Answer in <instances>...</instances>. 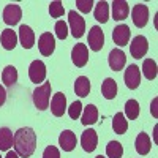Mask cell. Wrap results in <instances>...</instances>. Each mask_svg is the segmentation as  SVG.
I'll return each mask as SVG.
<instances>
[{"mask_svg": "<svg viewBox=\"0 0 158 158\" xmlns=\"http://www.w3.org/2000/svg\"><path fill=\"white\" fill-rule=\"evenodd\" d=\"M13 146H15V152L19 156H22V158L32 156L35 149H36V133L30 127L19 128L15 133Z\"/></svg>", "mask_w": 158, "mask_h": 158, "instance_id": "1", "label": "cell"}, {"mask_svg": "<svg viewBox=\"0 0 158 158\" xmlns=\"http://www.w3.org/2000/svg\"><path fill=\"white\" fill-rule=\"evenodd\" d=\"M51 101V82H44L33 90V104L38 111H44L49 108Z\"/></svg>", "mask_w": 158, "mask_h": 158, "instance_id": "2", "label": "cell"}, {"mask_svg": "<svg viewBox=\"0 0 158 158\" xmlns=\"http://www.w3.org/2000/svg\"><path fill=\"white\" fill-rule=\"evenodd\" d=\"M123 81H125V85L130 90H136L139 87V84H141V71H139L138 65H128L127 70H125V74H123Z\"/></svg>", "mask_w": 158, "mask_h": 158, "instance_id": "3", "label": "cell"}, {"mask_svg": "<svg viewBox=\"0 0 158 158\" xmlns=\"http://www.w3.org/2000/svg\"><path fill=\"white\" fill-rule=\"evenodd\" d=\"M68 24L71 27V33L74 38H81L85 32V21L81 15H77L76 11L68 13Z\"/></svg>", "mask_w": 158, "mask_h": 158, "instance_id": "4", "label": "cell"}, {"mask_svg": "<svg viewBox=\"0 0 158 158\" xmlns=\"http://www.w3.org/2000/svg\"><path fill=\"white\" fill-rule=\"evenodd\" d=\"M147 51H149V41H147V38L146 36H142V35H138L133 38V41H131L130 44V52H131V56H133L135 59H141L147 54Z\"/></svg>", "mask_w": 158, "mask_h": 158, "instance_id": "5", "label": "cell"}, {"mask_svg": "<svg viewBox=\"0 0 158 158\" xmlns=\"http://www.w3.org/2000/svg\"><path fill=\"white\" fill-rule=\"evenodd\" d=\"M29 77L35 84H40L46 79V65L41 60H33L29 67Z\"/></svg>", "mask_w": 158, "mask_h": 158, "instance_id": "6", "label": "cell"}, {"mask_svg": "<svg viewBox=\"0 0 158 158\" xmlns=\"http://www.w3.org/2000/svg\"><path fill=\"white\" fill-rule=\"evenodd\" d=\"M71 60L77 68L85 67L87 62H89V49H87V46L82 44V43L76 44L71 51Z\"/></svg>", "mask_w": 158, "mask_h": 158, "instance_id": "7", "label": "cell"}, {"mask_svg": "<svg viewBox=\"0 0 158 158\" xmlns=\"http://www.w3.org/2000/svg\"><path fill=\"white\" fill-rule=\"evenodd\" d=\"M104 46V33L101 30V27H98V25H94V27L90 29L89 32V48L92 51H101Z\"/></svg>", "mask_w": 158, "mask_h": 158, "instance_id": "8", "label": "cell"}, {"mask_svg": "<svg viewBox=\"0 0 158 158\" xmlns=\"http://www.w3.org/2000/svg\"><path fill=\"white\" fill-rule=\"evenodd\" d=\"M21 18H22V10H21L19 5L10 3V5L5 6V10H3V21H5V24L16 25L21 21Z\"/></svg>", "mask_w": 158, "mask_h": 158, "instance_id": "9", "label": "cell"}, {"mask_svg": "<svg viewBox=\"0 0 158 158\" xmlns=\"http://www.w3.org/2000/svg\"><path fill=\"white\" fill-rule=\"evenodd\" d=\"M38 48H40V52H41L43 56H51L52 52H54V49H56V38H54V35L52 33H49V32H44V33H41V36H40V40H38Z\"/></svg>", "mask_w": 158, "mask_h": 158, "instance_id": "10", "label": "cell"}, {"mask_svg": "<svg viewBox=\"0 0 158 158\" xmlns=\"http://www.w3.org/2000/svg\"><path fill=\"white\" fill-rule=\"evenodd\" d=\"M131 18L136 27H146V24L149 22V8L144 3H138L131 11Z\"/></svg>", "mask_w": 158, "mask_h": 158, "instance_id": "11", "label": "cell"}, {"mask_svg": "<svg viewBox=\"0 0 158 158\" xmlns=\"http://www.w3.org/2000/svg\"><path fill=\"white\" fill-rule=\"evenodd\" d=\"M130 36H131L130 27L125 24H118L112 30V40L117 46H127L128 41H130Z\"/></svg>", "mask_w": 158, "mask_h": 158, "instance_id": "12", "label": "cell"}, {"mask_svg": "<svg viewBox=\"0 0 158 158\" xmlns=\"http://www.w3.org/2000/svg\"><path fill=\"white\" fill-rule=\"evenodd\" d=\"M97 144H98L97 131L92 130V128L85 130L84 133H82V136H81V146H82V149L90 153V152H94L97 149Z\"/></svg>", "mask_w": 158, "mask_h": 158, "instance_id": "13", "label": "cell"}, {"mask_svg": "<svg viewBox=\"0 0 158 158\" xmlns=\"http://www.w3.org/2000/svg\"><path fill=\"white\" fill-rule=\"evenodd\" d=\"M65 111H67V98L62 92H57L51 100V112L56 117H62Z\"/></svg>", "mask_w": 158, "mask_h": 158, "instance_id": "14", "label": "cell"}, {"mask_svg": "<svg viewBox=\"0 0 158 158\" xmlns=\"http://www.w3.org/2000/svg\"><path fill=\"white\" fill-rule=\"evenodd\" d=\"M125 62H127V57L123 54L122 49H112L109 52V67L112 71H120L123 70L125 67Z\"/></svg>", "mask_w": 158, "mask_h": 158, "instance_id": "15", "label": "cell"}, {"mask_svg": "<svg viewBox=\"0 0 158 158\" xmlns=\"http://www.w3.org/2000/svg\"><path fill=\"white\" fill-rule=\"evenodd\" d=\"M77 144V139H76V135L73 133L71 130H65L63 133H60L59 136V146L62 147V150L65 152H71Z\"/></svg>", "mask_w": 158, "mask_h": 158, "instance_id": "16", "label": "cell"}, {"mask_svg": "<svg viewBox=\"0 0 158 158\" xmlns=\"http://www.w3.org/2000/svg\"><path fill=\"white\" fill-rule=\"evenodd\" d=\"M19 40H21V44L24 49H32L35 44V33L33 30L29 27V25L22 24L19 27Z\"/></svg>", "mask_w": 158, "mask_h": 158, "instance_id": "17", "label": "cell"}, {"mask_svg": "<svg viewBox=\"0 0 158 158\" xmlns=\"http://www.w3.org/2000/svg\"><path fill=\"white\" fill-rule=\"evenodd\" d=\"M130 15V6L125 0H114L112 2V18L115 21H123Z\"/></svg>", "mask_w": 158, "mask_h": 158, "instance_id": "18", "label": "cell"}, {"mask_svg": "<svg viewBox=\"0 0 158 158\" xmlns=\"http://www.w3.org/2000/svg\"><path fill=\"white\" fill-rule=\"evenodd\" d=\"M0 43H2L3 49L6 51H13L16 48V43H18V35L13 29H5L0 35Z\"/></svg>", "mask_w": 158, "mask_h": 158, "instance_id": "19", "label": "cell"}, {"mask_svg": "<svg viewBox=\"0 0 158 158\" xmlns=\"http://www.w3.org/2000/svg\"><path fill=\"white\" fill-rule=\"evenodd\" d=\"M81 122L85 127L94 125V123L98 122V109H97L95 104H87V106L84 108V112L81 115Z\"/></svg>", "mask_w": 158, "mask_h": 158, "instance_id": "20", "label": "cell"}, {"mask_svg": "<svg viewBox=\"0 0 158 158\" xmlns=\"http://www.w3.org/2000/svg\"><path fill=\"white\" fill-rule=\"evenodd\" d=\"M13 139H15V135L10 128H0V152H8L13 147Z\"/></svg>", "mask_w": 158, "mask_h": 158, "instance_id": "21", "label": "cell"}, {"mask_svg": "<svg viewBox=\"0 0 158 158\" xmlns=\"http://www.w3.org/2000/svg\"><path fill=\"white\" fill-rule=\"evenodd\" d=\"M136 152L139 155H147L150 152V147H152V142H150V138L147 133H139L138 138H136Z\"/></svg>", "mask_w": 158, "mask_h": 158, "instance_id": "22", "label": "cell"}, {"mask_svg": "<svg viewBox=\"0 0 158 158\" xmlns=\"http://www.w3.org/2000/svg\"><path fill=\"white\" fill-rule=\"evenodd\" d=\"M94 16L101 24L108 22L109 21V5H108V2H104V0L98 2L95 5V10H94Z\"/></svg>", "mask_w": 158, "mask_h": 158, "instance_id": "23", "label": "cell"}, {"mask_svg": "<svg viewBox=\"0 0 158 158\" xmlns=\"http://www.w3.org/2000/svg\"><path fill=\"white\" fill-rule=\"evenodd\" d=\"M101 94L106 100H114L117 97V84L112 77L104 79V82L101 85Z\"/></svg>", "mask_w": 158, "mask_h": 158, "instance_id": "24", "label": "cell"}, {"mask_svg": "<svg viewBox=\"0 0 158 158\" xmlns=\"http://www.w3.org/2000/svg\"><path fill=\"white\" fill-rule=\"evenodd\" d=\"M112 130H114V133L117 135H123L127 133V130H128V122H127V118L122 112H117L112 118Z\"/></svg>", "mask_w": 158, "mask_h": 158, "instance_id": "25", "label": "cell"}, {"mask_svg": "<svg viewBox=\"0 0 158 158\" xmlns=\"http://www.w3.org/2000/svg\"><path fill=\"white\" fill-rule=\"evenodd\" d=\"M2 81L6 87H11L15 85L16 81H18V70L13 67V65H8L5 67V70L2 71Z\"/></svg>", "mask_w": 158, "mask_h": 158, "instance_id": "26", "label": "cell"}, {"mask_svg": "<svg viewBox=\"0 0 158 158\" xmlns=\"http://www.w3.org/2000/svg\"><path fill=\"white\" fill-rule=\"evenodd\" d=\"M74 92L79 97H87L90 92V81L85 76H79L74 82Z\"/></svg>", "mask_w": 158, "mask_h": 158, "instance_id": "27", "label": "cell"}, {"mask_svg": "<svg viewBox=\"0 0 158 158\" xmlns=\"http://www.w3.org/2000/svg\"><path fill=\"white\" fill-rule=\"evenodd\" d=\"M125 112H127V117L130 120H135V118L139 117V112H141V108H139V103L136 100H128L125 103Z\"/></svg>", "mask_w": 158, "mask_h": 158, "instance_id": "28", "label": "cell"}, {"mask_svg": "<svg viewBox=\"0 0 158 158\" xmlns=\"http://www.w3.org/2000/svg\"><path fill=\"white\" fill-rule=\"evenodd\" d=\"M142 73L146 76L149 81L156 77V62L152 60V59H146L142 63Z\"/></svg>", "mask_w": 158, "mask_h": 158, "instance_id": "29", "label": "cell"}, {"mask_svg": "<svg viewBox=\"0 0 158 158\" xmlns=\"http://www.w3.org/2000/svg\"><path fill=\"white\" fill-rule=\"evenodd\" d=\"M106 155H108V158H122V155H123L122 144L117 141H111L106 146Z\"/></svg>", "mask_w": 158, "mask_h": 158, "instance_id": "30", "label": "cell"}, {"mask_svg": "<svg viewBox=\"0 0 158 158\" xmlns=\"http://www.w3.org/2000/svg\"><path fill=\"white\" fill-rule=\"evenodd\" d=\"M63 13H65V8H63L62 2H59V0L51 2V5H49V15L52 18H60V16H63Z\"/></svg>", "mask_w": 158, "mask_h": 158, "instance_id": "31", "label": "cell"}, {"mask_svg": "<svg viewBox=\"0 0 158 158\" xmlns=\"http://www.w3.org/2000/svg\"><path fill=\"white\" fill-rule=\"evenodd\" d=\"M56 36L59 40H65L68 36V25L65 21H57L56 22Z\"/></svg>", "mask_w": 158, "mask_h": 158, "instance_id": "32", "label": "cell"}, {"mask_svg": "<svg viewBox=\"0 0 158 158\" xmlns=\"http://www.w3.org/2000/svg\"><path fill=\"white\" fill-rule=\"evenodd\" d=\"M76 8L81 13H84V15H87L94 8V2L92 0H76Z\"/></svg>", "mask_w": 158, "mask_h": 158, "instance_id": "33", "label": "cell"}, {"mask_svg": "<svg viewBox=\"0 0 158 158\" xmlns=\"http://www.w3.org/2000/svg\"><path fill=\"white\" fill-rule=\"evenodd\" d=\"M81 112H82V103L81 101L71 103V106L68 108V115L71 118H77V117H81Z\"/></svg>", "mask_w": 158, "mask_h": 158, "instance_id": "34", "label": "cell"}, {"mask_svg": "<svg viewBox=\"0 0 158 158\" xmlns=\"http://www.w3.org/2000/svg\"><path fill=\"white\" fill-rule=\"evenodd\" d=\"M43 158H60V152L56 146H48L43 152Z\"/></svg>", "mask_w": 158, "mask_h": 158, "instance_id": "35", "label": "cell"}, {"mask_svg": "<svg viewBox=\"0 0 158 158\" xmlns=\"http://www.w3.org/2000/svg\"><path fill=\"white\" fill-rule=\"evenodd\" d=\"M150 112H152V115L156 118L158 117V98H153L152 100V104H150Z\"/></svg>", "mask_w": 158, "mask_h": 158, "instance_id": "36", "label": "cell"}, {"mask_svg": "<svg viewBox=\"0 0 158 158\" xmlns=\"http://www.w3.org/2000/svg\"><path fill=\"white\" fill-rule=\"evenodd\" d=\"M5 101H6V92L2 85H0V106H3Z\"/></svg>", "mask_w": 158, "mask_h": 158, "instance_id": "37", "label": "cell"}, {"mask_svg": "<svg viewBox=\"0 0 158 158\" xmlns=\"http://www.w3.org/2000/svg\"><path fill=\"white\" fill-rule=\"evenodd\" d=\"M5 158H19V155L16 153V152H11V150H8V153H6V156Z\"/></svg>", "mask_w": 158, "mask_h": 158, "instance_id": "38", "label": "cell"}, {"mask_svg": "<svg viewBox=\"0 0 158 158\" xmlns=\"http://www.w3.org/2000/svg\"><path fill=\"white\" fill-rule=\"evenodd\" d=\"M156 131H158V127L153 128V141H155V142H156Z\"/></svg>", "mask_w": 158, "mask_h": 158, "instance_id": "39", "label": "cell"}, {"mask_svg": "<svg viewBox=\"0 0 158 158\" xmlns=\"http://www.w3.org/2000/svg\"><path fill=\"white\" fill-rule=\"evenodd\" d=\"M95 158H104V156H103V155H98V156H95Z\"/></svg>", "mask_w": 158, "mask_h": 158, "instance_id": "40", "label": "cell"}, {"mask_svg": "<svg viewBox=\"0 0 158 158\" xmlns=\"http://www.w3.org/2000/svg\"><path fill=\"white\" fill-rule=\"evenodd\" d=\"M0 158H2V156H0Z\"/></svg>", "mask_w": 158, "mask_h": 158, "instance_id": "41", "label": "cell"}]
</instances>
